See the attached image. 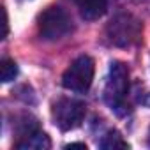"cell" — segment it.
<instances>
[{
	"label": "cell",
	"instance_id": "obj_5",
	"mask_svg": "<svg viewBox=\"0 0 150 150\" xmlns=\"http://www.w3.org/2000/svg\"><path fill=\"white\" fill-rule=\"evenodd\" d=\"M85 113H87V106L83 101L67 99V97L58 99L51 110L53 122L62 131H72L80 127L81 122L85 120Z\"/></svg>",
	"mask_w": 150,
	"mask_h": 150
},
{
	"label": "cell",
	"instance_id": "obj_6",
	"mask_svg": "<svg viewBox=\"0 0 150 150\" xmlns=\"http://www.w3.org/2000/svg\"><path fill=\"white\" fill-rule=\"evenodd\" d=\"M80 7V14L87 21H96L99 20L106 9H108V0H76Z\"/></svg>",
	"mask_w": 150,
	"mask_h": 150
},
{
	"label": "cell",
	"instance_id": "obj_1",
	"mask_svg": "<svg viewBox=\"0 0 150 150\" xmlns=\"http://www.w3.org/2000/svg\"><path fill=\"white\" fill-rule=\"evenodd\" d=\"M129 92V69L124 62H111L104 87L106 104L118 115L127 113L125 97Z\"/></svg>",
	"mask_w": 150,
	"mask_h": 150
},
{
	"label": "cell",
	"instance_id": "obj_10",
	"mask_svg": "<svg viewBox=\"0 0 150 150\" xmlns=\"http://www.w3.org/2000/svg\"><path fill=\"white\" fill-rule=\"evenodd\" d=\"M65 148H87V145L85 143H69L65 145Z\"/></svg>",
	"mask_w": 150,
	"mask_h": 150
},
{
	"label": "cell",
	"instance_id": "obj_7",
	"mask_svg": "<svg viewBox=\"0 0 150 150\" xmlns=\"http://www.w3.org/2000/svg\"><path fill=\"white\" fill-rule=\"evenodd\" d=\"M50 146H51V141H50L48 134H44L41 129L32 134L23 136L16 143V148H21V150H48Z\"/></svg>",
	"mask_w": 150,
	"mask_h": 150
},
{
	"label": "cell",
	"instance_id": "obj_3",
	"mask_svg": "<svg viewBox=\"0 0 150 150\" xmlns=\"http://www.w3.org/2000/svg\"><path fill=\"white\" fill-rule=\"evenodd\" d=\"M94 72H96L94 60L88 55H81L78 58H74L71 65L65 69V72L62 74V85L67 90L83 94L92 85Z\"/></svg>",
	"mask_w": 150,
	"mask_h": 150
},
{
	"label": "cell",
	"instance_id": "obj_2",
	"mask_svg": "<svg viewBox=\"0 0 150 150\" xmlns=\"http://www.w3.org/2000/svg\"><path fill=\"white\" fill-rule=\"evenodd\" d=\"M141 34H143V23L129 13L117 14L106 25V37L110 44L118 48H129L138 44Z\"/></svg>",
	"mask_w": 150,
	"mask_h": 150
},
{
	"label": "cell",
	"instance_id": "obj_9",
	"mask_svg": "<svg viewBox=\"0 0 150 150\" xmlns=\"http://www.w3.org/2000/svg\"><path fill=\"white\" fill-rule=\"evenodd\" d=\"M16 76H18V65H16V62L11 60V58L2 60V67H0V78H2V81L4 83L13 81Z\"/></svg>",
	"mask_w": 150,
	"mask_h": 150
},
{
	"label": "cell",
	"instance_id": "obj_8",
	"mask_svg": "<svg viewBox=\"0 0 150 150\" xmlns=\"http://www.w3.org/2000/svg\"><path fill=\"white\" fill-rule=\"evenodd\" d=\"M99 146L104 150H115V148H129V143L122 138L118 131H108L99 141Z\"/></svg>",
	"mask_w": 150,
	"mask_h": 150
},
{
	"label": "cell",
	"instance_id": "obj_4",
	"mask_svg": "<svg viewBox=\"0 0 150 150\" xmlns=\"http://www.w3.org/2000/svg\"><path fill=\"white\" fill-rule=\"evenodd\" d=\"M39 34L46 41H58L64 39L72 32V20L71 16L58 6L48 7L37 20Z\"/></svg>",
	"mask_w": 150,
	"mask_h": 150
}]
</instances>
